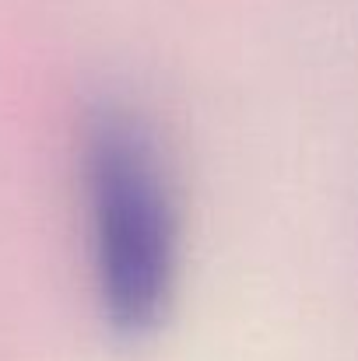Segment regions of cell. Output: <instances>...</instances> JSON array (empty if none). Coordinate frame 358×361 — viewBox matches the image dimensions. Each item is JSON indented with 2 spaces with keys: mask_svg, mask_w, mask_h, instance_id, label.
<instances>
[{
  "mask_svg": "<svg viewBox=\"0 0 358 361\" xmlns=\"http://www.w3.org/2000/svg\"><path fill=\"white\" fill-rule=\"evenodd\" d=\"M88 256L106 326L151 337L176 298L179 207L151 130L126 109H99L81 151Z\"/></svg>",
  "mask_w": 358,
  "mask_h": 361,
  "instance_id": "1",
  "label": "cell"
}]
</instances>
